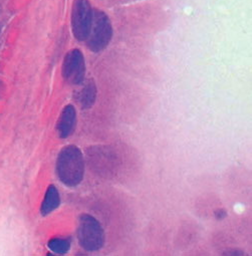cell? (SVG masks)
I'll return each instance as SVG.
<instances>
[{
    "mask_svg": "<svg viewBox=\"0 0 252 256\" xmlns=\"http://www.w3.org/2000/svg\"><path fill=\"white\" fill-rule=\"evenodd\" d=\"M56 174L58 179L68 187L78 186L84 174V160L82 151L74 146L64 147L56 160Z\"/></svg>",
    "mask_w": 252,
    "mask_h": 256,
    "instance_id": "cell-1",
    "label": "cell"
},
{
    "mask_svg": "<svg viewBox=\"0 0 252 256\" xmlns=\"http://www.w3.org/2000/svg\"><path fill=\"white\" fill-rule=\"evenodd\" d=\"M78 239L84 250H100L104 243V232L100 223L92 215H80L78 223Z\"/></svg>",
    "mask_w": 252,
    "mask_h": 256,
    "instance_id": "cell-2",
    "label": "cell"
},
{
    "mask_svg": "<svg viewBox=\"0 0 252 256\" xmlns=\"http://www.w3.org/2000/svg\"><path fill=\"white\" fill-rule=\"evenodd\" d=\"M112 36V28L108 16L100 10H94L92 22L86 40V46L94 52L104 50Z\"/></svg>",
    "mask_w": 252,
    "mask_h": 256,
    "instance_id": "cell-3",
    "label": "cell"
},
{
    "mask_svg": "<svg viewBox=\"0 0 252 256\" xmlns=\"http://www.w3.org/2000/svg\"><path fill=\"white\" fill-rule=\"evenodd\" d=\"M94 10L88 0H76L72 12V30L76 38L86 42L92 22Z\"/></svg>",
    "mask_w": 252,
    "mask_h": 256,
    "instance_id": "cell-4",
    "label": "cell"
},
{
    "mask_svg": "<svg viewBox=\"0 0 252 256\" xmlns=\"http://www.w3.org/2000/svg\"><path fill=\"white\" fill-rule=\"evenodd\" d=\"M86 64L84 54L80 50H72L66 54L62 64L64 80L72 84H80L84 80Z\"/></svg>",
    "mask_w": 252,
    "mask_h": 256,
    "instance_id": "cell-5",
    "label": "cell"
},
{
    "mask_svg": "<svg viewBox=\"0 0 252 256\" xmlns=\"http://www.w3.org/2000/svg\"><path fill=\"white\" fill-rule=\"evenodd\" d=\"M76 124V108L74 106L68 104L62 110V112L58 120L56 132H58L60 138L66 139L70 135H72V133L74 131Z\"/></svg>",
    "mask_w": 252,
    "mask_h": 256,
    "instance_id": "cell-6",
    "label": "cell"
},
{
    "mask_svg": "<svg viewBox=\"0 0 252 256\" xmlns=\"http://www.w3.org/2000/svg\"><path fill=\"white\" fill-rule=\"evenodd\" d=\"M60 204V197L58 190L54 185H50L46 190L42 205L40 207V213L42 216H46L54 211Z\"/></svg>",
    "mask_w": 252,
    "mask_h": 256,
    "instance_id": "cell-7",
    "label": "cell"
},
{
    "mask_svg": "<svg viewBox=\"0 0 252 256\" xmlns=\"http://www.w3.org/2000/svg\"><path fill=\"white\" fill-rule=\"evenodd\" d=\"M96 98V86L92 80H88L78 94V102L84 108H90Z\"/></svg>",
    "mask_w": 252,
    "mask_h": 256,
    "instance_id": "cell-8",
    "label": "cell"
},
{
    "mask_svg": "<svg viewBox=\"0 0 252 256\" xmlns=\"http://www.w3.org/2000/svg\"><path fill=\"white\" fill-rule=\"evenodd\" d=\"M50 250L56 254H64L70 248V241L64 238H52L48 244Z\"/></svg>",
    "mask_w": 252,
    "mask_h": 256,
    "instance_id": "cell-9",
    "label": "cell"
},
{
    "mask_svg": "<svg viewBox=\"0 0 252 256\" xmlns=\"http://www.w3.org/2000/svg\"><path fill=\"white\" fill-rule=\"evenodd\" d=\"M215 215H216V218L222 219V218H224V217L226 216V212H225L223 209H219L218 211H216Z\"/></svg>",
    "mask_w": 252,
    "mask_h": 256,
    "instance_id": "cell-10",
    "label": "cell"
},
{
    "mask_svg": "<svg viewBox=\"0 0 252 256\" xmlns=\"http://www.w3.org/2000/svg\"><path fill=\"white\" fill-rule=\"evenodd\" d=\"M2 84L0 82V94H2Z\"/></svg>",
    "mask_w": 252,
    "mask_h": 256,
    "instance_id": "cell-11",
    "label": "cell"
}]
</instances>
